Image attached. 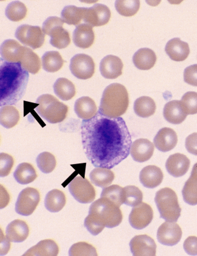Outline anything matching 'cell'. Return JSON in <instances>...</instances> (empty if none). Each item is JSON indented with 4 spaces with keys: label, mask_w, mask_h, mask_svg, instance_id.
<instances>
[{
    "label": "cell",
    "mask_w": 197,
    "mask_h": 256,
    "mask_svg": "<svg viewBox=\"0 0 197 256\" xmlns=\"http://www.w3.org/2000/svg\"><path fill=\"white\" fill-rule=\"evenodd\" d=\"M89 214L108 228H114L122 223V213L120 207L106 198L100 197L90 206Z\"/></svg>",
    "instance_id": "cell-4"
},
{
    "label": "cell",
    "mask_w": 197,
    "mask_h": 256,
    "mask_svg": "<svg viewBox=\"0 0 197 256\" xmlns=\"http://www.w3.org/2000/svg\"><path fill=\"white\" fill-rule=\"evenodd\" d=\"M66 194L62 190H54L48 193L45 198V206L50 212H58L66 206Z\"/></svg>",
    "instance_id": "cell-30"
},
{
    "label": "cell",
    "mask_w": 197,
    "mask_h": 256,
    "mask_svg": "<svg viewBox=\"0 0 197 256\" xmlns=\"http://www.w3.org/2000/svg\"><path fill=\"white\" fill-rule=\"evenodd\" d=\"M123 66V62L118 56L110 54L100 62V74L106 79H116L122 74Z\"/></svg>",
    "instance_id": "cell-15"
},
{
    "label": "cell",
    "mask_w": 197,
    "mask_h": 256,
    "mask_svg": "<svg viewBox=\"0 0 197 256\" xmlns=\"http://www.w3.org/2000/svg\"><path fill=\"white\" fill-rule=\"evenodd\" d=\"M178 135L173 129L164 128L158 132L154 139L155 146L162 152H168L176 148Z\"/></svg>",
    "instance_id": "cell-18"
},
{
    "label": "cell",
    "mask_w": 197,
    "mask_h": 256,
    "mask_svg": "<svg viewBox=\"0 0 197 256\" xmlns=\"http://www.w3.org/2000/svg\"><path fill=\"white\" fill-rule=\"evenodd\" d=\"M114 172L104 168H96L90 173V178L92 184L102 188H106L114 180Z\"/></svg>",
    "instance_id": "cell-31"
},
{
    "label": "cell",
    "mask_w": 197,
    "mask_h": 256,
    "mask_svg": "<svg viewBox=\"0 0 197 256\" xmlns=\"http://www.w3.org/2000/svg\"><path fill=\"white\" fill-rule=\"evenodd\" d=\"M86 8H78L74 6H68L62 10V18L66 24L78 25L84 20Z\"/></svg>",
    "instance_id": "cell-38"
},
{
    "label": "cell",
    "mask_w": 197,
    "mask_h": 256,
    "mask_svg": "<svg viewBox=\"0 0 197 256\" xmlns=\"http://www.w3.org/2000/svg\"><path fill=\"white\" fill-rule=\"evenodd\" d=\"M2 235H3V238L1 239V255H6L10 250L11 241L8 238L7 236L5 238L4 234Z\"/></svg>",
    "instance_id": "cell-52"
},
{
    "label": "cell",
    "mask_w": 197,
    "mask_h": 256,
    "mask_svg": "<svg viewBox=\"0 0 197 256\" xmlns=\"http://www.w3.org/2000/svg\"><path fill=\"white\" fill-rule=\"evenodd\" d=\"M14 178L18 184H26L34 181L38 177L36 171L30 163H22L14 172Z\"/></svg>",
    "instance_id": "cell-34"
},
{
    "label": "cell",
    "mask_w": 197,
    "mask_h": 256,
    "mask_svg": "<svg viewBox=\"0 0 197 256\" xmlns=\"http://www.w3.org/2000/svg\"><path fill=\"white\" fill-rule=\"evenodd\" d=\"M28 12L26 6L22 2H12L8 6L6 14L10 20L14 22H20L26 18Z\"/></svg>",
    "instance_id": "cell-39"
},
{
    "label": "cell",
    "mask_w": 197,
    "mask_h": 256,
    "mask_svg": "<svg viewBox=\"0 0 197 256\" xmlns=\"http://www.w3.org/2000/svg\"><path fill=\"white\" fill-rule=\"evenodd\" d=\"M110 8L104 4H98L90 8H86L84 22L92 27L102 26L108 24L110 20Z\"/></svg>",
    "instance_id": "cell-13"
},
{
    "label": "cell",
    "mask_w": 197,
    "mask_h": 256,
    "mask_svg": "<svg viewBox=\"0 0 197 256\" xmlns=\"http://www.w3.org/2000/svg\"><path fill=\"white\" fill-rule=\"evenodd\" d=\"M82 142L88 160L96 168L112 169L129 156L132 144L122 118H110L98 112L81 124Z\"/></svg>",
    "instance_id": "cell-1"
},
{
    "label": "cell",
    "mask_w": 197,
    "mask_h": 256,
    "mask_svg": "<svg viewBox=\"0 0 197 256\" xmlns=\"http://www.w3.org/2000/svg\"><path fill=\"white\" fill-rule=\"evenodd\" d=\"M24 46L14 40H7L1 46V56L5 62L20 64Z\"/></svg>",
    "instance_id": "cell-22"
},
{
    "label": "cell",
    "mask_w": 197,
    "mask_h": 256,
    "mask_svg": "<svg viewBox=\"0 0 197 256\" xmlns=\"http://www.w3.org/2000/svg\"><path fill=\"white\" fill-rule=\"evenodd\" d=\"M130 246L134 256H156V243L148 235L141 234L134 236L130 243Z\"/></svg>",
    "instance_id": "cell-14"
},
{
    "label": "cell",
    "mask_w": 197,
    "mask_h": 256,
    "mask_svg": "<svg viewBox=\"0 0 197 256\" xmlns=\"http://www.w3.org/2000/svg\"><path fill=\"white\" fill-rule=\"evenodd\" d=\"M142 193L137 186H130L124 188V204L134 207L142 202Z\"/></svg>",
    "instance_id": "cell-41"
},
{
    "label": "cell",
    "mask_w": 197,
    "mask_h": 256,
    "mask_svg": "<svg viewBox=\"0 0 197 256\" xmlns=\"http://www.w3.org/2000/svg\"><path fill=\"white\" fill-rule=\"evenodd\" d=\"M70 256H97L96 248L86 242H80L73 244L69 250Z\"/></svg>",
    "instance_id": "cell-44"
},
{
    "label": "cell",
    "mask_w": 197,
    "mask_h": 256,
    "mask_svg": "<svg viewBox=\"0 0 197 256\" xmlns=\"http://www.w3.org/2000/svg\"><path fill=\"white\" fill-rule=\"evenodd\" d=\"M164 116L168 122L173 124H180L185 120L188 114L182 104V100H172L166 104Z\"/></svg>",
    "instance_id": "cell-21"
},
{
    "label": "cell",
    "mask_w": 197,
    "mask_h": 256,
    "mask_svg": "<svg viewBox=\"0 0 197 256\" xmlns=\"http://www.w3.org/2000/svg\"><path fill=\"white\" fill-rule=\"evenodd\" d=\"M186 148L190 154L197 156V133L190 134L186 138Z\"/></svg>",
    "instance_id": "cell-51"
},
{
    "label": "cell",
    "mask_w": 197,
    "mask_h": 256,
    "mask_svg": "<svg viewBox=\"0 0 197 256\" xmlns=\"http://www.w3.org/2000/svg\"><path fill=\"white\" fill-rule=\"evenodd\" d=\"M165 51L172 60L178 62L185 60L190 54L188 44L180 38L170 40L166 46Z\"/></svg>",
    "instance_id": "cell-20"
},
{
    "label": "cell",
    "mask_w": 197,
    "mask_h": 256,
    "mask_svg": "<svg viewBox=\"0 0 197 256\" xmlns=\"http://www.w3.org/2000/svg\"><path fill=\"white\" fill-rule=\"evenodd\" d=\"M184 248L188 254L197 256V237L188 236L184 242Z\"/></svg>",
    "instance_id": "cell-50"
},
{
    "label": "cell",
    "mask_w": 197,
    "mask_h": 256,
    "mask_svg": "<svg viewBox=\"0 0 197 256\" xmlns=\"http://www.w3.org/2000/svg\"><path fill=\"white\" fill-rule=\"evenodd\" d=\"M20 113L18 108L12 106L2 107L0 110V122L2 126L6 128L16 126L20 120Z\"/></svg>",
    "instance_id": "cell-36"
},
{
    "label": "cell",
    "mask_w": 197,
    "mask_h": 256,
    "mask_svg": "<svg viewBox=\"0 0 197 256\" xmlns=\"http://www.w3.org/2000/svg\"><path fill=\"white\" fill-rule=\"evenodd\" d=\"M30 228L28 224L23 220H14L8 224L6 236L11 242H22L28 238Z\"/></svg>",
    "instance_id": "cell-24"
},
{
    "label": "cell",
    "mask_w": 197,
    "mask_h": 256,
    "mask_svg": "<svg viewBox=\"0 0 197 256\" xmlns=\"http://www.w3.org/2000/svg\"><path fill=\"white\" fill-rule=\"evenodd\" d=\"M134 65L140 70H150L156 62V56L152 50L142 48L138 50L133 56Z\"/></svg>",
    "instance_id": "cell-27"
},
{
    "label": "cell",
    "mask_w": 197,
    "mask_h": 256,
    "mask_svg": "<svg viewBox=\"0 0 197 256\" xmlns=\"http://www.w3.org/2000/svg\"><path fill=\"white\" fill-rule=\"evenodd\" d=\"M40 202V194L36 188H27L18 195L16 205V212L28 216L32 214Z\"/></svg>",
    "instance_id": "cell-8"
},
{
    "label": "cell",
    "mask_w": 197,
    "mask_h": 256,
    "mask_svg": "<svg viewBox=\"0 0 197 256\" xmlns=\"http://www.w3.org/2000/svg\"><path fill=\"white\" fill-rule=\"evenodd\" d=\"M129 102V95L125 86L112 84L104 90L98 112L112 118L120 117L126 112Z\"/></svg>",
    "instance_id": "cell-3"
},
{
    "label": "cell",
    "mask_w": 197,
    "mask_h": 256,
    "mask_svg": "<svg viewBox=\"0 0 197 256\" xmlns=\"http://www.w3.org/2000/svg\"><path fill=\"white\" fill-rule=\"evenodd\" d=\"M60 252V248L56 241L52 239L43 240L29 249L23 256H56Z\"/></svg>",
    "instance_id": "cell-26"
},
{
    "label": "cell",
    "mask_w": 197,
    "mask_h": 256,
    "mask_svg": "<svg viewBox=\"0 0 197 256\" xmlns=\"http://www.w3.org/2000/svg\"><path fill=\"white\" fill-rule=\"evenodd\" d=\"M48 35L51 37L50 44L58 49H64L68 47L71 42L70 34L64 28V24L52 29Z\"/></svg>",
    "instance_id": "cell-32"
},
{
    "label": "cell",
    "mask_w": 197,
    "mask_h": 256,
    "mask_svg": "<svg viewBox=\"0 0 197 256\" xmlns=\"http://www.w3.org/2000/svg\"><path fill=\"white\" fill-rule=\"evenodd\" d=\"M14 158L11 155L2 152L0 154V176L6 177L11 173L14 166Z\"/></svg>",
    "instance_id": "cell-46"
},
{
    "label": "cell",
    "mask_w": 197,
    "mask_h": 256,
    "mask_svg": "<svg viewBox=\"0 0 197 256\" xmlns=\"http://www.w3.org/2000/svg\"><path fill=\"white\" fill-rule=\"evenodd\" d=\"M115 8L121 16H132L139 11L140 1L139 0H117L115 2Z\"/></svg>",
    "instance_id": "cell-40"
},
{
    "label": "cell",
    "mask_w": 197,
    "mask_h": 256,
    "mask_svg": "<svg viewBox=\"0 0 197 256\" xmlns=\"http://www.w3.org/2000/svg\"><path fill=\"white\" fill-rule=\"evenodd\" d=\"M154 150V144L150 140L139 139L132 144L130 154L134 160L144 162L152 158Z\"/></svg>",
    "instance_id": "cell-17"
},
{
    "label": "cell",
    "mask_w": 197,
    "mask_h": 256,
    "mask_svg": "<svg viewBox=\"0 0 197 256\" xmlns=\"http://www.w3.org/2000/svg\"><path fill=\"white\" fill-rule=\"evenodd\" d=\"M38 106L36 110L40 116L51 124L60 123L66 120L68 114V107L60 102L54 96L44 94L37 100Z\"/></svg>",
    "instance_id": "cell-5"
},
{
    "label": "cell",
    "mask_w": 197,
    "mask_h": 256,
    "mask_svg": "<svg viewBox=\"0 0 197 256\" xmlns=\"http://www.w3.org/2000/svg\"><path fill=\"white\" fill-rule=\"evenodd\" d=\"M182 236V228L175 222H164L159 226L157 232L158 242L169 246L177 244L181 240Z\"/></svg>",
    "instance_id": "cell-12"
},
{
    "label": "cell",
    "mask_w": 197,
    "mask_h": 256,
    "mask_svg": "<svg viewBox=\"0 0 197 256\" xmlns=\"http://www.w3.org/2000/svg\"><path fill=\"white\" fill-rule=\"evenodd\" d=\"M29 75L20 64L3 62L0 66V104L12 106L22 100Z\"/></svg>",
    "instance_id": "cell-2"
},
{
    "label": "cell",
    "mask_w": 197,
    "mask_h": 256,
    "mask_svg": "<svg viewBox=\"0 0 197 256\" xmlns=\"http://www.w3.org/2000/svg\"><path fill=\"white\" fill-rule=\"evenodd\" d=\"M154 200L161 218L167 222H177L182 209L174 190L168 188H163L156 192Z\"/></svg>",
    "instance_id": "cell-6"
},
{
    "label": "cell",
    "mask_w": 197,
    "mask_h": 256,
    "mask_svg": "<svg viewBox=\"0 0 197 256\" xmlns=\"http://www.w3.org/2000/svg\"><path fill=\"white\" fill-rule=\"evenodd\" d=\"M69 190L78 202L88 204L94 202L96 196L95 188L89 180L78 176L68 186Z\"/></svg>",
    "instance_id": "cell-9"
},
{
    "label": "cell",
    "mask_w": 197,
    "mask_h": 256,
    "mask_svg": "<svg viewBox=\"0 0 197 256\" xmlns=\"http://www.w3.org/2000/svg\"><path fill=\"white\" fill-rule=\"evenodd\" d=\"M182 194L188 204H197V163L194 165L192 175L184 186Z\"/></svg>",
    "instance_id": "cell-29"
},
{
    "label": "cell",
    "mask_w": 197,
    "mask_h": 256,
    "mask_svg": "<svg viewBox=\"0 0 197 256\" xmlns=\"http://www.w3.org/2000/svg\"><path fill=\"white\" fill-rule=\"evenodd\" d=\"M182 102L188 115L197 114L196 92H188L184 94L182 98Z\"/></svg>",
    "instance_id": "cell-45"
},
{
    "label": "cell",
    "mask_w": 197,
    "mask_h": 256,
    "mask_svg": "<svg viewBox=\"0 0 197 256\" xmlns=\"http://www.w3.org/2000/svg\"><path fill=\"white\" fill-rule=\"evenodd\" d=\"M190 167V160L183 154L176 153L171 155L166 163L167 171L175 178L185 175Z\"/></svg>",
    "instance_id": "cell-16"
},
{
    "label": "cell",
    "mask_w": 197,
    "mask_h": 256,
    "mask_svg": "<svg viewBox=\"0 0 197 256\" xmlns=\"http://www.w3.org/2000/svg\"><path fill=\"white\" fill-rule=\"evenodd\" d=\"M134 108L138 116L148 118L154 114L156 106L154 100L150 96H142L136 100Z\"/></svg>",
    "instance_id": "cell-35"
},
{
    "label": "cell",
    "mask_w": 197,
    "mask_h": 256,
    "mask_svg": "<svg viewBox=\"0 0 197 256\" xmlns=\"http://www.w3.org/2000/svg\"><path fill=\"white\" fill-rule=\"evenodd\" d=\"M95 40L93 27L88 24H81L76 26L73 33V42L82 49L91 47Z\"/></svg>",
    "instance_id": "cell-19"
},
{
    "label": "cell",
    "mask_w": 197,
    "mask_h": 256,
    "mask_svg": "<svg viewBox=\"0 0 197 256\" xmlns=\"http://www.w3.org/2000/svg\"><path fill=\"white\" fill-rule=\"evenodd\" d=\"M84 226L88 232L94 236L100 234L106 228V226L98 223L97 220L92 217L90 214L85 219Z\"/></svg>",
    "instance_id": "cell-47"
},
{
    "label": "cell",
    "mask_w": 197,
    "mask_h": 256,
    "mask_svg": "<svg viewBox=\"0 0 197 256\" xmlns=\"http://www.w3.org/2000/svg\"><path fill=\"white\" fill-rule=\"evenodd\" d=\"M20 64L24 70L33 74H37L41 69V60L39 56L30 48L25 46Z\"/></svg>",
    "instance_id": "cell-28"
},
{
    "label": "cell",
    "mask_w": 197,
    "mask_h": 256,
    "mask_svg": "<svg viewBox=\"0 0 197 256\" xmlns=\"http://www.w3.org/2000/svg\"><path fill=\"white\" fill-rule=\"evenodd\" d=\"M184 81L188 84L197 86V64L186 67L184 71Z\"/></svg>",
    "instance_id": "cell-48"
},
{
    "label": "cell",
    "mask_w": 197,
    "mask_h": 256,
    "mask_svg": "<svg viewBox=\"0 0 197 256\" xmlns=\"http://www.w3.org/2000/svg\"><path fill=\"white\" fill-rule=\"evenodd\" d=\"M75 112L84 120L92 119L98 114V107L95 102L89 96H82L76 100L74 104Z\"/></svg>",
    "instance_id": "cell-25"
},
{
    "label": "cell",
    "mask_w": 197,
    "mask_h": 256,
    "mask_svg": "<svg viewBox=\"0 0 197 256\" xmlns=\"http://www.w3.org/2000/svg\"><path fill=\"white\" fill-rule=\"evenodd\" d=\"M16 36L22 44L32 49L41 48L45 42V34L40 26L22 25L16 29Z\"/></svg>",
    "instance_id": "cell-7"
},
{
    "label": "cell",
    "mask_w": 197,
    "mask_h": 256,
    "mask_svg": "<svg viewBox=\"0 0 197 256\" xmlns=\"http://www.w3.org/2000/svg\"><path fill=\"white\" fill-rule=\"evenodd\" d=\"M164 175L160 168L156 166H148L140 172V180L146 188H154L160 186Z\"/></svg>",
    "instance_id": "cell-23"
},
{
    "label": "cell",
    "mask_w": 197,
    "mask_h": 256,
    "mask_svg": "<svg viewBox=\"0 0 197 256\" xmlns=\"http://www.w3.org/2000/svg\"><path fill=\"white\" fill-rule=\"evenodd\" d=\"M64 20L62 18H58V16H50L44 22L43 32L47 35L52 29L56 28V26H60V25H64Z\"/></svg>",
    "instance_id": "cell-49"
},
{
    "label": "cell",
    "mask_w": 197,
    "mask_h": 256,
    "mask_svg": "<svg viewBox=\"0 0 197 256\" xmlns=\"http://www.w3.org/2000/svg\"><path fill=\"white\" fill-rule=\"evenodd\" d=\"M100 197L108 198L120 207L124 204V188L118 184L108 186L102 190Z\"/></svg>",
    "instance_id": "cell-42"
},
{
    "label": "cell",
    "mask_w": 197,
    "mask_h": 256,
    "mask_svg": "<svg viewBox=\"0 0 197 256\" xmlns=\"http://www.w3.org/2000/svg\"><path fill=\"white\" fill-rule=\"evenodd\" d=\"M54 89L56 96L64 100H70L76 95V88L74 84L64 78L56 80Z\"/></svg>",
    "instance_id": "cell-33"
},
{
    "label": "cell",
    "mask_w": 197,
    "mask_h": 256,
    "mask_svg": "<svg viewBox=\"0 0 197 256\" xmlns=\"http://www.w3.org/2000/svg\"><path fill=\"white\" fill-rule=\"evenodd\" d=\"M64 64V60L58 52H48L42 56L43 68L47 72H58Z\"/></svg>",
    "instance_id": "cell-37"
},
{
    "label": "cell",
    "mask_w": 197,
    "mask_h": 256,
    "mask_svg": "<svg viewBox=\"0 0 197 256\" xmlns=\"http://www.w3.org/2000/svg\"><path fill=\"white\" fill-rule=\"evenodd\" d=\"M70 69L78 79L91 78L95 73L96 64L91 56L86 54H77L71 58Z\"/></svg>",
    "instance_id": "cell-10"
},
{
    "label": "cell",
    "mask_w": 197,
    "mask_h": 256,
    "mask_svg": "<svg viewBox=\"0 0 197 256\" xmlns=\"http://www.w3.org/2000/svg\"><path fill=\"white\" fill-rule=\"evenodd\" d=\"M154 219V210L148 204L142 202L133 208L129 216V222L132 228L142 230L152 223Z\"/></svg>",
    "instance_id": "cell-11"
},
{
    "label": "cell",
    "mask_w": 197,
    "mask_h": 256,
    "mask_svg": "<svg viewBox=\"0 0 197 256\" xmlns=\"http://www.w3.org/2000/svg\"><path fill=\"white\" fill-rule=\"evenodd\" d=\"M38 167L44 174H50L55 170L56 161V157L52 153L44 152L40 154L36 158Z\"/></svg>",
    "instance_id": "cell-43"
}]
</instances>
